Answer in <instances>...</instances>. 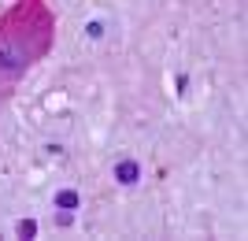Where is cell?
Segmentation results:
<instances>
[{
  "label": "cell",
  "instance_id": "2",
  "mask_svg": "<svg viewBox=\"0 0 248 241\" xmlns=\"http://www.w3.org/2000/svg\"><path fill=\"white\" fill-rule=\"evenodd\" d=\"M52 204H56L60 211H78L82 208V193H78V189H56Z\"/></svg>",
  "mask_w": 248,
  "mask_h": 241
},
{
  "label": "cell",
  "instance_id": "4",
  "mask_svg": "<svg viewBox=\"0 0 248 241\" xmlns=\"http://www.w3.org/2000/svg\"><path fill=\"white\" fill-rule=\"evenodd\" d=\"M85 37H93V41H100V37H104V22H100V19L85 22Z\"/></svg>",
  "mask_w": 248,
  "mask_h": 241
},
{
  "label": "cell",
  "instance_id": "3",
  "mask_svg": "<svg viewBox=\"0 0 248 241\" xmlns=\"http://www.w3.org/2000/svg\"><path fill=\"white\" fill-rule=\"evenodd\" d=\"M15 234L19 238H37V219H19L15 223Z\"/></svg>",
  "mask_w": 248,
  "mask_h": 241
},
{
  "label": "cell",
  "instance_id": "1",
  "mask_svg": "<svg viewBox=\"0 0 248 241\" xmlns=\"http://www.w3.org/2000/svg\"><path fill=\"white\" fill-rule=\"evenodd\" d=\"M115 182L119 186H137L141 182V163L137 160H119L115 163Z\"/></svg>",
  "mask_w": 248,
  "mask_h": 241
}]
</instances>
